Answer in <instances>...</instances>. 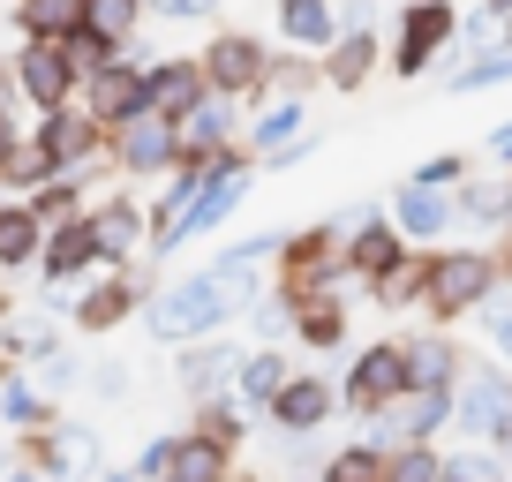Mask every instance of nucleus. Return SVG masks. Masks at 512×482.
<instances>
[{
  "instance_id": "nucleus-7",
  "label": "nucleus",
  "mask_w": 512,
  "mask_h": 482,
  "mask_svg": "<svg viewBox=\"0 0 512 482\" xmlns=\"http://www.w3.org/2000/svg\"><path fill=\"white\" fill-rule=\"evenodd\" d=\"M196 98H204V68H196V61H159V68L144 76V106L166 113V121H181Z\"/></svg>"
},
{
  "instance_id": "nucleus-36",
  "label": "nucleus",
  "mask_w": 512,
  "mask_h": 482,
  "mask_svg": "<svg viewBox=\"0 0 512 482\" xmlns=\"http://www.w3.org/2000/svg\"><path fill=\"white\" fill-rule=\"evenodd\" d=\"M497 159H512V121H505V129H497Z\"/></svg>"
},
{
  "instance_id": "nucleus-33",
  "label": "nucleus",
  "mask_w": 512,
  "mask_h": 482,
  "mask_svg": "<svg viewBox=\"0 0 512 482\" xmlns=\"http://www.w3.org/2000/svg\"><path fill=\"white\" fill-rule=\"evenodd\" d=\"M415 181H430V189H437V181H460V159H430Z\"/></svg>"
},
{
  "instance_id": "nucleus-30",
  "label": "nucleus",
  "mask_w": 512,
  "mask_h": 482,
  "mask_svg": "<svg viewBox=\"0 0 512 482\" xmlns=\"http://www.w3.org/2000/svg\"><path fill=\"white\" fill-rule=\"evenodd\" d=\"M121 309H128V294H121V287H98L91 302H83V324H91V332H106V324L121 317Z\"/></svg>"
},
{
  "instance_id": "nucleus-26",
  "label": "nucleus",
  "mask_w": 512,
  "mask_h": 482,
  "mask_svg": "<svg viewBox=\"0 0 512 482\" xmlns=\"http://www.w3.org/2000/svg\"><path fill=\"white\" fill-rule=\"evenodd\" d=\"M452 377V347H415L407 354V392L415 385H445Z\"/></svg>"
},
{
  "instance_id": "nucleus-4",
  "label": "nucleus",
  "mask_w": 512,
  "mask_h": 482,
  "mask_svg": "<svg viewBox=\"0 0 512 482\" xmlns=\"http://www.w3.org/2000/svg\"><path fill=\"white\" fill-rule=\"evenodd\" d=\"M354 407H392L407 392V354L400 347H369L362 362H354Z\"/></svg>"
},
{
  "instance_id": "nucleus-39",
  "label": "nucleus",
  "mask_w": 512,
  "mask_h": 482,
  "mask_svg": "<svg viewBox=\"0 0 512 482\" xmlns=\"http://www.w3.org/2000/svg\"><path fill=\"white\" fill-rule=\"evenodd\" d=\"M8 482H38V475H8Z\"/></svg>"
},
{
  "instance_id": "nucleus-11",
  "label": "nucleus",
  "mask_w": 512,
  "mask_h": 482,
  "mask_svg": "<svg viewBox=\"0 0 512 482\" xmlns=\"http://www.w3.org/2000/svg\"><path fill=\"white\" fill-rule=\"evenodd\" d=\"M234 204H241V174L204 181V196H189V211H181V234H204V226H219Z\"/></svg>"
},
{
  "instance_id": "nucleus-29",
  "label": "nucleus",
  "mask_w": 512,
  "mask_h": 482,
  "mask_svg": "<svg viewBox=\"0 0 512 482\" xmlns=\"http://www.w3.org/2000/svg\"><path fill=\"white\" fill-rule=\"evenodd\" d=\"M384 482H437V460H430V452H400V460H384Z\"/></svg>"
},
{
  "instance_id": "nucleus-13",
  "label": "nucleus",
  "mask_w": 512,
  "mask_h": 482,
  "mask_svg": "<svg viewBox=\"0 0 512 482\" xmlns=\"http://www.w3.org/2000/svg\"><path fill=\"white\" fill-rule=\"evenodd\" d=\"M445 219H452V204L430 189V181L400 189V226H407V234H422V241H430V234H445Z\"/></svg>"
},
{
  "instance_id": "nucleus-23",
  "label": "nucleus",
  "mask_w": 512,
  "mask_h": 482,
  "mask_svg": "<svg viewBox=\"0 0 512 482\" xmlns=\"http://www.w3.org/2000/svg\"><path fill=\"white\" fill-rule=\"evenodd\" d=\"M445 415H452L445 385H415V400H407V415H400V422H407V430L422 437V430H437V422H445Z\"/></svg>"
},
{
  "instance_id": "nucleus-12",
  "label": "nucleus",
  "mask_w": 512,
  "mask_h": 482,
  "mask_svg": "<svg viewBox=\"0 0 512 482\" xmlns=\"http://www.w3.org/2000/svg\"><path fill=\"white\" fill-rule=\"evenodd\" d=\"M279 31L294 46H324L332 38V0H279Z\"/></svg>"
},
{
  "instance_id": "nucleus-14",
  "label": "nucleus",
  "mask_w": 512,
  "mask_h": 482,
  "mask_svg": "<svg viewBox=\"0 0 512 482\" xmlns=\"http://www.w3.org/2000/svg\"><path fill=\"white\" fill-rule=\"evenodd\" d=\"M16 16L31 38H68V31H83V0H23Z\"/></svg>"
},
{
  "instance_id": "nucleus-37",
  "label": "nucleus",
  "mask_w": 512,
  "mask_h": 482,
  "mask_svg": "<svg viewBox=\"0 0 512 482\" xmlns=\"http://www.w3.org/2000/svg\"><path fill=\"white\" fill-rule=\"evenodd\" d=\"M490 8H497V16H512V0H490Z\"/></svg>"
},
{
  "instance_id": "nucleus-8",
  "label": "nucleus",
  "mask_w": 512,
  "mask_h": 482,
  "mask_svg": "<svg viewBox=\"0 0 512 482\" xmlns=\"http://www.w3.org/2000/svg\"><path fill=\"white\" fill-rule=\"evenodd\" d=\"M204 83H219V91H249V83H264V53H256V38H219V46L204 53Z\"/></svg>"
},
{
  "instance_id": "nucleus-25",
  "label": "nucleus",
  "mask_w": 512,
  "mask_h": 482,
  "mask_svg": "<svg viewBox=\"0 0 512 482\" xmlns=\"http://www.w3.org/2000/svg\"><path fill=\"white\" fill-rule=\"evenodd\" d=\"M497 407H505V385H497V377H482V385L467 392V430L490 437V430H497Z\"/></svg>"
},
{
  "instance_id": "nucleus-16",
  "label": "nucleus",
  "mask_w": 512,
  "mask_h": 482,
  "mask_svg": "<svg viewBox=\"0 0 512 482\" xmlns=\"http://www.w3.org/2000/svg\"><path fill=\"white\" fill-rule=\"evenodd\" d=\"M91 257H98V234H91V219H68L61 234L46 241V264H53L61 279H68V272H83Z\"/></svg>"
},
{
  "instance_id": "nucleus-9",
  "label": "nucleus",
  "mask_w": 512,
  "mask_h": 482,
  "mask_svg": "<svg viewBox=\"0 0 512 482\" xmlns=\"http://www.w3.org/2000/svg\"><path fill=\"white\" fill-rule=\"evenodd\" d=\"M128 113H144V76H136V68H98L91 76V121H113V129H121Z\"/></svg>"
},
{
  "instance_id": "nucleus-17",
  "label": "nucleus",
  "mask_w": 512,
  "mask_h": 482,
  "mask_svg": "<svg viewBox=\"0 0 512 482\" xmlns=\"http://www.w3.org/2000/svg\"><path fill=\"white\" fill-rule=\"evenodd\" d=\"M91 234H98V257H136V234H144V226H136L128 204H106L91 219Z\"/></svg>"
},
{
  "instance_id": "nucleus-34",
  "label": "nucleus",
  "mask_w": 512,
  "mask_h": 482,
  "mask_svg": "<svg viewBox=\"0 0 512 482\" xmlns=\"http://www.w3.org/2000/svg\"><path fill=\"white\" fill-rule=\"evenodd\" d=\"M159 16H211V0H159Z\"/></svg>"
},
{
  "instance_id": "nucleus-20",
  "label": "nucleus",
  "mask_w": 512,
  "mask_h": 482,
  "mask_svg": "<svg viewBox=\"0 0 512 482\" xmlns=\"http://www.w3.org/2000/svg\"><path fill=\"white\" fill-rule=\"evenodd\" d=\"M83 151H91V121H46V159L53 166L83 159Z\"/></svg>"
},
{
  "instance_id": "nucleus-10",
  "label": "nucleus",
  "mask_w": 512,
  "mask_h": 482,
  "mask_svg": "<svg viewBox=\"0 0 512 482\" xmlns=\"http://www.w3.org/2000/svg\"><path fill=\"white\" fill-rule=\"evenodd\" d=\"M272 407H279V422H287V430H317V422L332 415V392H324L317 377H287Z\"/></svg>"
},
{
  "instance_id": "nucleus-24",
  "label": "nucleus",
  "mask_w": 512,
  "mask_h": 482,
  "mask_svg": "<svg viewBox=\"0 0 512 482\" xmlns=\"http://www.w3.org/2000/svg\"><path fill=\"white\" fill-rule=\"evenodd\" d=\"M226 370H234V354H226V347H204V354H189V362H181V385H189V392H211Z\"/></svg>"
},
{
  "instance_id": "nucleus-32",
  "label": "nucleus",
  "mask_w": 512,
  "mask_h": 482,
  "mask_svg": "<svg viewBox=\"0 0 512 482\" xmlns=\"http://www.w3.org/2000/svg\"><path fill=\"white\" fill-rule=\"evenodd\" d=\"M505 204H512L505 189H475V196H467V211H475V219H497V211H505Z\"/></svg>"
},
{
  "instance_id": "nucleus-22",
  "label": "nucleus",
  "mask_w": 512,
  "mask_h": 482,
  "mask_svg": "<svg viewBox=\"0 0 512 482\" xmlns=\"http://www.w3.org/2000/svg\"><path fill=\"white\" fill-rule=\"evenodd\" d=\"M136 8H144V0H83V23H91L98 38H121L128 23H136Z\"/></svg>"
},
{
  "instance_id": "nucleus-5",
  "label": "nucleus",
  "mask_w": 512,
  "mask_h": 482,
  "mask_svg": "<svg viewBox=\"0 0 512 482\" xmlns=\"http://www.w3.org/2000/svg\"><path fill=\"white\" fill-rule=\"evenodd\" d=\"M445 38H452V8L445 0H415V8H407V38H400V76H422Z\"/></svg>"
},
{
  "instance_id": "nucleus-15",
  "label": "nucleus",
  "mask_w": 512,
  "mask_h": 482,
  "mask_svg": "<svg viewBox=\"0 0 512 482\" xmlns=\"http://www.w3.org/2000/svg\"><path fill=\"white\" fill-rule=\"evenodd\" d=\"M166 475H174V482H219L226 475V445H219V437H204V445L189 437V445H174Z\"/></svg>"
},
{
  "instance_id": "nucleus-27",
  "label": "nucleus",
  "mask_w": 512,
  "mask_h": 482,
  "mask_svg": "<svg viewBox=\"0 0 512 482\" xmlns=\"http://www.w3.org/2000/svg\"><path fill=\"white\" fill-rule=\"evenodd\" d=\"M362 76H369V38L354 31L347 46L332 53V83H339V91H354V83H362Z\"/></svg>"
},
{
  "instance_id": "nucleus-1",
  "label": "nucleus",
  "mask_w": 512,
  "mask_h": 482,
  "mask_svg": "<svg viewBox=\"0 0 512 482\" xmlns=\"http://www.w3.org/2000/svg\"><path fill=\"white\" fill-rule=\"evenodd\" d=\"M497 287V264L482 257V249H445V257L430 264V279H422V294H430L437 317H460V309H482V294Z\"/></svg>"
},
{
  "instance_id": "nucleus-18",
  "label": "nucleus",
  "mask_w": 512,
  "mask_h": 482,
  "mask_svg": "<svg viewBox=\"0 0 512 482\" xmlns=\"http://www.w3.org/2000/svg\"><path fill=\"white\" fill-rule=\"evenodd\" d=\"M38 257V219L31 211H0V264H31Z\"/></svg>"
},
{
  "instance_id": "nucleus-35",
  "label": "nucleus",
  "mask_w": 512,
  "mask_h": 482,
  "mask_svg": "<svg viewBox=\"0 0 512 482\" xmlns=\"http://www.w3.org/2000/svg\"><path fill=\"white\" fill-rule=\"evenodd\" d=\"M490 332H497V347H512V317H497V309H490Z\"/></svg>"
},
{
  "instance_id": "nucleus-31",
  "label": "nucleus",
  "mask_w": 512,
  "mask_h": 482,
  "mask_svg": "<svg viewBox=\"0 0 512 482\" xmlns=\"http://www.w3.org/2000/svg\"><path fill=\"white\" fill-rule=\"evenodd\" d=\"M302 332H309V339H317V347H332V339H339V332H347V317H339V309H332V302H317V309H309V317H302Z\"/></svg>"
},
{
  "instance_id": "nucleus-21",
  "label": "nucleus",
  "mask_w": 512,
  "mask_h": 482,
  "mask_svg": "<svg viewBox=\"0 0 512 482\" xmlns=\"http://www.w3.org/2000/svg\"><path fill=\"white\" fill-rule=\"evenodd\" d=\"M279 385H287V362H279V354L241 362V392H249V400H279Z\"/></svg>"
},
{
  "instance_id": "nucleus-2",
  "label": "nucleus",
  "mask_w": 512,
  "mask_h": 482,
  "mask_svg": "<svg viewBox=\"0 0 512 482\" xmlns=\"http://www.w3.org/2000/svg\"><path fill=\"white\" fill-rule=\"evenodd\" d=\"M219 317H226V287H219V279H181V287L159 294L151 332H159V339H189V332H211Z\"/></svg>"
},
{
  "instance_id": "nucleus-38",
  "label": "nucleus",
  "mask_w": 512,
  "mask_h": 482,
  "mask_svg": "<svg viewBox=\"0 0 512 482\" xmlns=\"http://www.w3.org/2000/svg\"><path fill=\"white\" fill-rule=\"evenodd\" d=\"M0 159H8V129H0Z\"/></svg>"
},
{
  "instance_id": "nucleus-6",
  "label": "nucleus",
  "mask_w": 512,
  "mask_h": 482,
  "mask_svg": "<svg viewBox=\"0 0 512 482\" xmlns=\"http://www.w3.org/2000/svg\"><path fill=\"white\" fill-rule=\"evenodd\" d=\"M23 98L31 106H61L68 98V83H76V68H68V53H61V38H38L31 53H23Z\"/></svg>"
},
{
  "instance_id": "nucleus-40",
  "label": "nucleus",
  "mask_w": 512,
  "mask_h": 482,
  "mask_svg": "<svg viewBox=\"0 0 512 482\" xmlns=\"http://www.w3.org/2000/svg\"><path fill=\"white\" fill-rule=\"evenodd\" d=\"M0 98H8V76H0Z\"/></svg>"
},
{
  "instance_id": "nucleus-41",
  "label": "nucleus",
  "mask_w": 512,
  "mask_h": 482,
  "mask_svg": "<svg viewBox=\"0 0 512 482\" xmlns=\"http://www.w3.org/2000/svg\"><path fill=\"white\" fill-rule=\"evenodd\" d=\"M106 482H128V475H106Z\"/></svg>"
},
{
  "instance_id": "nucleus-19",
  "label": "nucleus",
  "mask_w": 512,
  "mask_h": 482,
  "mask_svg": "<svg viewBox=\"0 0 512 482\" xmlns=\"http://www.w3.org/2000/svg\"><path fill=\"white\" fill-rule=\"evenodd\" d=\"M354 264H362L369 279H384L392 264H400V234H384V226H369V234L354 241Z\"/></svg>"
},
{
  "instance_id": "nucleus-3",
  "label": "nucleus",
  "mask_w": 512,
  "mask_h": 482,
  "mask_svg": "<svg viewBox=\"0 0 512 482\" xmlns=\"http://www.w3.org/2000/svg\"><path fill=\"white\" fill-rule=\"evenodd\" d=\"M174 121H166V113H128V121H121V166H128V174H159V166L166 159H174Z\"/></svg>"
},
{
  "instance_id": "nucleus-28",
  "label": "nucleus",
  "mask_w": 512,
  "mask_h": 482,
  "mask_svg": "<svg viewBox=\"0 0 512 482\" xmlns=\"http://www.w3.org/2000/svg\"><path fill=\"white\" fill-rule=\"evenodd\" d=\"M324 482H384V460H377V452H339Z\"/></svg>"
}]
</instances>
